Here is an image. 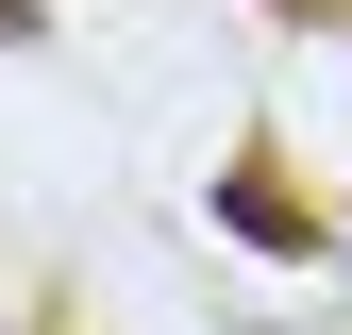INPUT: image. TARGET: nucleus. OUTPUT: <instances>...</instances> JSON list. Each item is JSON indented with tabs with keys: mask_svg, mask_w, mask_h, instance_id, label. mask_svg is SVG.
Here are the masks:
<instances>
[]
</instances>
